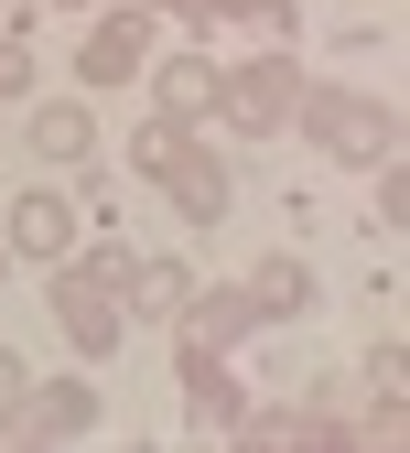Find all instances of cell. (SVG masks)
I'll return each instance as SVG.
<instances>
[{
	"mask_svg": "<svg viewBox=\"0 0 410 453\" xmlns=\"http://www.w3.org/2000/svg\"><path fill=\"white\" fill-rule=\"evenodd\" d=\"M130 162H141L151 184H173V205H184L195 226H216V216H227V162H216V151H195V130H184V119L130 130Z\"/></svg>",
	"mask_w": 410,
	"mask_h": 453,
	"instance_id": "cell-1",
	"label": "cell"
},
{
	"mask_svg": "<svg viewBox=\"0 0 410 453\" xmlns=\"http://www.w3.org/2000/svg\"><path fill=\"white\" fill-rule=\"evenodd\" d=\"M120 280H130V259L120 249H97V259H54V324H66V346L76 357H108L120 346Z\"/></svg>",
	"mask_w": 410,
	"mask_h": 453,
	"instance_id": "cell-2",
	"label": "cell"
},
{
	"mask_svg": "<svg viewBox=\"0 0 410 453\" xmlns=\"http://www.w3.org/2000/svg\"><path fill=\"white\" fill-rule=\"evenodd\" d=\"M291 108L313 119V141H324L335 162H389V151H399V119H389L378 97H345V87H303Z\"/></svg>",
	"mask_w": 410,
	"mask_h": 453,
	"instance_id": "cell-3",
	"label": "cell"
},
{
	"mask_svg": "<svg viewBox=\"0 0 410 453\" xmlns=\"http://www.w3.org/2000/svg\"><path fill=\"white\" fill-rule=\"evenodd\" d=\"M291 97H303V87H291V54H259V65L216 76V108H227V130H249V141L291 119Z\"/></svg>",
	"mask_w": 410,
	"mask_h": 453,
	"instance_id": "cell-4",
	"label": "cell"
},
{
	"mask_svg": "<svg viewBox=\"0 0 410 453\" xmlns=\"http://www.w3.org/2000/svg\"><path fill=\"white\" fill-rule=\"evenodd\" d=\"M87 421H97V388H87V378H33V388H22V411L0 421V432H33V442H76Z\"/></svg>",
	"mask_w": 410,
	"mask_h": 453,
	"instance_id": "cell-5",
	"label": "cell"
},
{
	"mask_svg": "<svg viewBox=\"0 0 410 453\" xmlns=\"http://www.w3.org/2000/svg\"><path fill=\"white\" fill-rule=\"evenodd\" d=\"M141 65H151V12H108V22L87 33V54H76L87 87H130Z\"/></svg>",
	"mask_w": 410,
	"mask_h": 453,
	"instance_id": "cell-6",
	"label": "cell"
},
{
	"mask_svg": "<svg viewBox=\"0 0 410 453\" xmlns=\"http://www.w3.org/2000/svg\"><path fill=\"white\" fill-rule=\"evenodd\" d=\"M184 421L195 432H238V388H227L216 346H184Z\"/></svg>",
	"mask_w": 410,
	"mask_h": 453,
	"instance_id": "cell-7",
	"label": "cell"
},
{
	"mask_svg": "<svg viewBox=\"0 0 410 453\" xmlns=\"http://www.w3.org/2000/svg\"><path fill=\"white\" fill-rule=\"evenodd\" d=\"M12 249H22V259H66V249H76V205H66V195H22V205H12Z\"/></svg>",
	"mask_w": 410,
	"mask_h": 453,
	"instance_id": "cell-8",
	"label": "cell"
},
{
	"mask_svg": "<svg viewBox=\"0 0 410 453\" xmlns=\"http://www.w3.org/2000/svg\"><path fill=\"white\" fill-rule=\"evenodd\" d=\"M259 303H249V280L238 292H184V346H227V334H249Z\"/></svg>",
	"mask_w": 410,
	"mask_h": 453,
	"instance_id": "cell-9",
	"label": "cell"
},
{
	"mask_svg": "<svg viewBox=\"0 0 410 453\" xmlns=\"http://www.w3.org/2000/svg\"><path fill=\"white\" fill-rule=\"evenodd\" d=\"M33 151H43V162H87V151H97L87 108H33Z\"/></svg>",
	"mask_w": 410,
	"mask_h": 453,
	"instance_id": "cell-10",
	"label": "cell"
},
{
	"mask_svg": "<svg viewBox=\"0 0 410 453\" xmlns=\"http://www.w3.org/2000/svg\"><path fill=\"white\" fill-rule=\"evenodd\" d=\"M120 292H141V313H184V292H195V280H184V259H130V280H120Z\"/></svg>",
	"mask_w": 410,
	"mask_h": 453,
	"instance_id": "cell-11",
	"label": "cell"
},
{
	"mask_svg": "<svg viewBox=\"0 0 410 453\" xmlns=\"http://www.w3.org/2000/svg\"><path fill=\"white\" fill-rule=\"evenodd\" d=\"M184 108H216V65L205 54H173L162 65V119H184Z\"/></svg>",
	"mask_w": 410,
	"mask_h": 453,
	"instance_id": "cell-12",
	"label": "cell"
},
{
	"mask_svg": "<svg viewBox=\"0 0 410 453\" xmlns=\"http://www.w3.org/2000/svg\"><path fill=\"white\" fill-rule=\"evenodd\" d=\"M249 303H259V324H270V313H303V303H313V280H303V259H270V270L249 280Z\"/></svg>",
	"mask_w": 410,
	"mask_h": 453,
	"instance_id": "cell-13",
	"label": "cell"
},
{
	"mask_svg": "<svg viewBox=\"0 0 410 453\" xmlns=\"http://www.w3.org/2000/svg\"><path fill=\"white\" fill-rule=\"evenodd\" d=\"M291 0H195V22H281Z\"/></svg>",
	"mask_w": 410,
	"mask_h": 453,
	"instance_id": "cell-14",
	"label": "cell"
},
{
	"mask_svg": "<svg viewBox=\"0 0 410 453\" xmlns=\"http://www.w3.org/2000/svg\"><path fill=\"white\" fill-rule=\"evenodd\" d=\"M399 378H410V357H399V346H378V357H367V388H378V400H399Z\"/></svg>",
	"mask_w": 410,
	"mask_h": 453,
	"instance_id": "cell-15",
	"label": "cell"
},
{
	"mask_svg": "<svg viewBox=\"0 0 410 453\" xmlns=\"http://www.w3.org/2000/svg\"><path fill=\"white\" fill-rule=\"evenodd\" d=\"M22 388H33V367H22L12 346H0V421H12V411H22Z\"/></svg>",
	"mask_w": 410,
	"mask_h": 453,
	"instance_id": "cell-16",
	"label": "cell"
},
{
	"mask_svg": "<svg viewBox=\"0 0 410 453\" xmlns=\"http://www.w3.org/2000/svg\"><path fill=\"white\" fill-rule=\"evenodd\" d=\"M12 87H22V54H0V97H12Z\"/></svg>",
	"mask_w": 410,
	"mask_h": 453,
	"instance_id": "cell-17",
	"label": "cell"
},
{
	"mask_svg": "<svg viewBox=\"0 0 410 453\" xmlns=\"http://www.w3.org/2000/svg\"><path fill=\"white\" fill-rule=\"evenodd\" d=\"M141 12H195V0H141Z\"/></svg>",
	"mask_w": 410,
	"mask_h": 453,
	"instance_id": "cell-18",
	"label": "cell"
}]
</instances>
